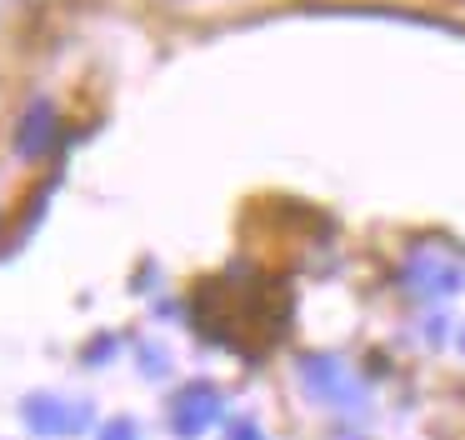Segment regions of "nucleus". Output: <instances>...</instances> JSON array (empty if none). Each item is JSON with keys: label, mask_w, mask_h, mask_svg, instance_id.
Returning <instances> with one entry per match:
<instances>
[{"label": "nucleus", "mask_w": 465, "mask_h": 440, "mask_svg": "<svg viewBox=\"0 0 465 440\" xmlns=\"http://www.w3.org/2000/svg\"><path fill=\"white\" fill-rule=\"evenodd\" d=\"M305 385H311L321 400L341 405V410L361 405V380H355L341 360H305Z\"/></svg>", "instance_id": "f03ea898"}, {"label": "nucleus", "mask_w": 465, "mask_h": 440, "mask_svg": "<svg viewBox=\"0 0 465 440\" xmlns=\"http://www.w3.org/2000/svg\"><path fill=\"white\" fill-rule=\"evenodd\" d=\"M25 425L35 435H75L85 425V410L81 405H65L55 395H31L25 400Z\"/></svg>", "instance_id": "7ed1b4c3"}, {"label": "nucleus", "mask_w": 465, "mask_h": 440, "mask_svg": "<svg viewBox=\"0 0 465 440\" xmlns=\"http://www.w3.org/2000/svg\"><path fill=\"white\" fill-rule=\"evenodd\" d=\"M105 440H135V425H131V420H121V425L105 430Z\"/></svg>", "instance_id": "39448f33"}, {"label": "nucleus", "mask_w": 465, "mask_h": 440, "mask_svg": "<svg viewBox=\"0 0 465 440\" xmlns=\"http://www.w3.org/2000/svg\"><path fill=\"white\" fill-rule=\"evenodd\" d=\"M215 415H221V400H215L211 385H191L175 400V430H181V435H201Z\"/></svg>", "instance_id": "20e7f679"}, {"label": "nucleus", "mask_w": 465, "mask_h": 440, "mask_svg": "<svg viewBox=\"0 0 465 440\" xmlns=\"http://www.w3.org/2000/svg\"><path fill=\"white\" fill-rule=\"evenodd\" d=\"M460 275H465V260L450 255L445 245H420L405 260V280L420 295H450V290H460Z\"/></svg>", "instance_id": "f257e3e1"}]
</instances>
